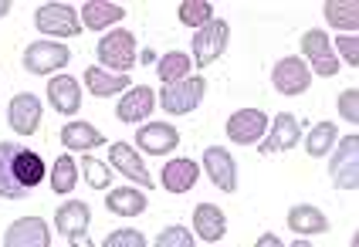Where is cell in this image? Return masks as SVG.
<instances>
[{
    "label": "cell",
    "instance_id": "6da1fadb",
    "mask_svg": "<svg viewBox=\"0 0 359 247\" xmlns=\"http://www.w3.org/2000/svg\"><path fill=\"white\" fill-rule=\"evenodd\" d=\"M136 34L126 31V27H112L102 34V41L95 44V58H99V68L112 71V75H129L133 64H136Z\"/></svg>",
    "mask_w": 359,
    "mask_h": 247
},
{
    "label": "cell",
    "instance_id": "7a4b0ae2",
    "mask_svg": "<svg viewBox=\"0 0 359 247\" xmlns=\"http://www.w3.org/2000/svg\"><path fill=\"white\" fill-rule=\"evenodd\" d=\"M34 27L48 41H61V38H79L81 21H79V7L61 3V0H48L34 10Z\"/></svg>",
    "mask_w": 359,
    "mask_h": 247
},
{
    "label": "cell",
    "instance_id": "3957f363",
    "mask_svg": "<svg viewBox=\"0 0 359 247\" xmlns=\"http://www.w3.org/2000/svg\"><path fill=\"white\" fill-rule=\"evenodd\" d=\"M302 62L309 64V71H312V78L319 75V78H336L339 75V58H336V51H332V41H329V34L322 31V27H312V31H305L302 34Z\"/></svg>",
    "mask_w": 359,
    "mask_h": 247
},
{
    "label": "cell",
    "instance_id": "277c9868",
    "mask_svg": "<svg viewBox=\"0 0 359 247\" xmlns=\"http://www.w3.org/2000/svg\"><path fill=\"white\" fill-rule=\"evenodd\" d=\"M329 180L336 190H346L353 193L359 186V136L349 132V136H339L336 149L329 153Z\"/></svg>",
    "mask_w": 359,
    "mask_h": 247
},
{
    "label": "cell",
    "instance_id": "5b68a950",
    "mask_svg": "<svg viewBox=\"0 0 359 247\" xmlns=\"http://www.w3.org/2000/svg\"><path fill=\"white\" fill-rule=\"evenodd\" d=\"M68 62H72V48L61 41H48V38L27 44L20 55V64L27 75H51L55 78V71H65Z\"/></svg>",
    "mask_w": 359,
    "mask_h": 247
},
{
    "label": "cell",
    "instance_id": "8992f818",
    "mask_svg": "<svg viewBox=\"0 0 359 247\" xmlns=\"http://www.w3.org/2000/svg\"><path fill=\"white\" fill-rule=\"evenodd\" d=\"M203 95H207V78L190 75V78H183L177 85H163V92L156 95V105L170 115H190V112L200 108Z\"/></svg>",
    "mask_w": 359,
    "mask_h": 247
},
{
    "label": "cell",
    "instance_id": "52a82bcc",
    "mask_svg": "<svg viewBox=\"0 0 359 247\" xmlns=\"http://www.w3.org/2000/svg\"><path fill=\"white\" fill-rule=\"evenodd\" d=\"M227 44H231V27H227V21L214 17L210 24H203V27L194 31V41H190V62L203 71L207 64H214L220 55L227 51Z\"/></svg>",
    "mask_w": 359,
    "mask_h": 247
},
{
    "label": "cell",
    "instance_id": "ba28073f",
    "mask_svg": "<svg viewBox=\"0 0 359 247\" xmlns=\"http://www.w3.org/2000/svg\"><path fill=\"white\" fill-rule=\"evenodd\" d=\"M268 122L271 119L261 108H238V112L227 115L224 132H227V139L234 146H258L264 139V132H268Z\"/></svg>",
    "mask_w": 359,
    "mask_h": 247
},
{
    "label": "cell",
    "instance_id": "9c48e42d",
    "mask_svg": "<svg viewBox=\"0 0 359 247\" xmlns=\"http://www.w3.org/2000/svg\"><path fill=\"white\" fill-rule=\"evenodd\" d=\"M109 169H119V176H126L136 190L146 186V193L156 186V180H153L149 169H146V160L133 149V143H112L109 146Z\"/></svg>",
    "mask_w": 359,
    "mask_h": 247
},
{
    "label": "cell",
    "instance_id": "30bf717a",
    "mask_svg": "<svg viewBox=\"0 0 359 247\" xmlns=\"http://www.w3.org/2000/svg\"><path fill=\"white\" fill-rule=\"evenodd\" d=\"M271 85H275L278 95L295 99V95H305V92L312 88V71H309V64L302 62L299 55H288V58L275 62V68H271Z\"/></svg>",
    "mask_w": 359,
    "mask_h": 247
},
{
    "label": "cell",
    "instance_id": "8fae6325",
    "mask_svg": "<svg viewBox=\"0 0 359 247\" xmlns=\"http://www.w3.org/2000/svg\"><path fill=\"white\" fill-rule=\"evenodd\" d=\"M302 143V122L292 115V112H278L271 122H268V132L258 143L261 156H275V153H288Z\"/></svg>",
    "mask_w": 359,
    "mask_h": 247
},
{
    "label": "cell",
    "instance_id": "7c38bea8",
    "mask_svg": "<svg viewBox=\"0 0 359 247\" xmlns=\"http://www.w3.org/2000/svg\"><path fill=\"white\" fill-rule=\"evenodd\" d=\"M180 146V129L170 122H146V125H136V143L133 149L136 153H146V156H170L177 153Z\"/></svg>",
    "mask_w": 359,
    "mask_h": 247
},
{
    "label": "cell",
    "instance_id": "4fadbf2b",
    "mask_svg": "<svg viewBox=\"0 0 359 247\" xmlns=\"http://www.w3.org/2000/svg\"><path fill=\"white\" fill-rule=\"evenodd\" d=\"M41 115H44V105L34 92H18L7 105V125L18 136H34L41 129Z\"/></svg>",
    "mask_w": 359,
    "mask_h": 247
},
{
    "label": "cell",
    "instance_id": "5bb4252c",
    "mask_svg": "<svg viewBox=\"0 0 359 247\" xmlns=\"http://www.w3.org/2000/svg\"><path fill=\"white\" fill-rule=\"evenodd\" d=\"M203 173L220 193H234L238 190V163H234V156L224 146H207L203 149Z\"/></svg>",
    "mask_w": 359,
    "mask_h": 247
},
{
    "label": "cell",
    "instance_id": "9a60e30c",
    "mask_svg": "<svg viewBox=\"0 0 359 247\" xmlns=\"http://www.w3.org/2000/svg\"><path fill=\"white\" fill-rule=\"evenodd\" d=\"M153 108H156V92L149 85H133L122 92L119 105H116V119L126 125H140L153 115Z\"/></svg>",
    "mask_w": 359,
    "mask_h": 247
},
{
    "label": "cell",
    "instance_id": "2e32d148",
    "mask_svg": "<svg viewBox=\"0 0 359 247\" xmlns=\"http://www.w3.org/2000/svg\"><path fill=\"white\" fill-rule=\"evenodd\" d=\"M4 247H51V227L41 217H18L4 230Z\"/></svg>",
    "mask_w": 359,
    "mask_h": 247
},
{
    "label": "cell",
    "instance_id": "e0dca14e",
    "mask_svg": "<svg viewBox=\"0 0 359 247\" xmlns=\"http://www.w3.org/2000/svg\"><path fill=\"white\" fill-rule=\"evenodd\" d=\"M122 17H126V7L112 3V0H88L79 7L81 31H112V27H119Z\"/></svg>",
    "mask_w": 359,
    "mask_h": 247
},
{
    "label": "cell",
    "instance_id": "ac0fdd59",
    "mask_svg": "<svg viewBox=\"0 0 359 247\" xmlns=\"http://www.w3.org/2000/svg\"><path fill=\"white\" fill-rule=\"evenodd\" d=\"M285 224H288L292 234H299L302 241H312V237H319V234H329V217H325L316 204H295L288 210Z\"/></svg>",
    "mask_w": 359,
    "mask_h": 247
},
{
    "label": "cell",
    "instance_id": "d6986e66",
    "mask_svg": "<svg viewBox=\"0 0 359 247\" xmlns=\"http://www.w3.org/2000/svg\"><path fill=\"white\" fill-rule=\"evenodd\" d=\"M48 102L51 108L58 112V115H79L81 108V82L79 78H72V75H55L51 82H48Z\"/></svg>",
    "mask_w": 359,
    "mask_h": 247
},
{
    "label": "cell",
    "instance_id": "ffe728a7",
    "mask_svg": "<svg viewBox=\"0 0 359 247\" xmlns=\"http://www.w3.org/2000/svg\"><path fill=\"white\" fill-rule=\"evenodd\" d=\"M200 180V166L194 160H187V156H177V160H170V163L163 166L160 173V186L166 193H190Z\"/></svg>",
    "mask_w": 359,
    "mask_h": 247
},
{
    "label": "cell",
    "instance_id": "44dd1931",
    "mask_svg": "<svg viewBox=\"0 0 359 247\" xmlns=\"http://www.w3.org/2000/svg\"><path fill=\"white\" fill-rule=\"evenodd\" d=\"M61 146H65L68 153H92V149L105 146V136H102V129H95L92 122L72 119V122L61 125Z\"/></svg>",
    "mask_w": 359,
    "mask_h": 247
},
{
    "label": "cell",
    "instance_id": "7402d4cb",
    "mask_svg": "<svg viewBox=\"0 0 359 247\" xmlns=\"http://www.w3.org/2000/svg\"><path fill=\"white\" fill-rule=\"evenodd\" d=\"M81 85L92 92V99H112V95H122L126 88H133L129 75H112L99 64H88L85 75H81Z\"/></svg>",
    "mask_w": 359,
    "mask_h": 247
},
{
    "label": "cell",
    "instance_id": "603a6c76",
    "mask_svg": "<svg viewBox=\"0 0 359 247\" xmlns=\"http://www.w3.org/2000/svg\"><path fill=\"white\" fill-rule=\"evenodd\" d=\"M194 237L207 241V244H217L220 237L227 234V217L217 204H197L194 206Z\"/></svg>",
    "mask_w": 359,
    "mask_h": 247
},
{
    "label": "cell",
    "instance_id": "cb8c5ba5",
    "mask_svg": "<svg viewBox=\"0 0 359 247\" xmlns=\"http://www.w3.org/2000/svg\"><path fill=\"white\" fill-rule=\"evenodd\" d=\"M88 224H92V210L85 200H65V204L55 210V227L65 237H79V234H88Z\"/></svg>",
    "mask_w": 359,
    "mask_h": 247
},
{
    "label": "cell",
    "instance_id": "d4e9b609",
    "mask_svg": "<svg viewBox=\"0 0 359 247\" xmlns=\"http://www.w3.org/2000/svg\"><path fill=\"white\" fill-rule=\"evenodd\" d=\"M146 206H149V200L136 186H119V190L105 193V210L116 217H140V213H146Z\"/></svg>",
    "mask_w": 359,
    "mask_h": 247
},
{
    "label": "cell",
    "instance_id": "484cf974",
    "mask_svg": "<svg viewBox=\"0 0 359 247\" xmlns=\"http://www.w3.org/2000/svg\"><path fill=\"white\" fill-rule=\"evenodd\" d=\"M44 176H48V166H44V160H41V153L27 149V146H20L18 156H14V180L31 193Z\"/></svg>",
    "mask_w": 359,
    "mask_h": 247
},
{
    "label": "cell",
    "instance_id": "4316f807",
    "mask_svg": "<svg viewBox=\"0 0 359 247\" xmlns=\"http://www.w3.org/2000/svg\"><path fill=\"white\" fill-rule=\"evenodd\" d=\"M322 17L329 27L346 31V34H356L359 31V3L356 0H325L322 3Z\"/></svg>",
    "mask_w": 359,
    "mask_h": 247
},
{
    "label": "cell",
    "instance_id": "83f0119b",
    "mask_svg": "<svg viewBox=\"0 0 359 247\" xmlns=\"http://www.w3.org/2000/svg\"><path fill=\"white\" fill-rule=\"evenodd\" d=\"M20 146L14 143H0V197L4 200H24L27 190L14 180V156H18Z\"/></svg>",
    "mask_w": 359,
    "mask_h": 247
},
{
    "label": "cell",
    "instance_id": "f1b7e54d",
    "mask_svg": "<svg viewBox=\"0 0 359 247\" xmlns=\"http://www.w3.org/2000/svg\"><path fill=\"white\" fill-rule=\"evenodd\" d=\"M190 71H194V62H190L187 51H166L156 58V75H160L163 85L183 82V78H190Z\"/></svg>",
    "mask_w": 359,
    "mask_h": 247
},
{
    "label": "cell",
    "instance_id": "f546056e",
    "mask_svg": "<svg viewBox=\"0 0 359 247\" xmlns=\"http://www.w3.org/2000/svg\"><path fill=\"white\" fill-rule=\"evenodd\" d=\"M339 143V129L336 122H319L309 129V136H305V153L312 156V160H325L332 149Z\"/></svg>",
    "mask_w": 359,
    "mask_h": 247
},
{
    "label": "cell",
    "instance_id": "4dcf8cb0",
    "mask_svg": "<svg viewBox=\"0 0 359 247\" xmlns=\"http://www.w3.org/2000/svg\"><path fill=\"white\" fill-rule=\"evenodd\" d=\"M51 190L58 193V197H68L75 186H79V163L68 156V153H61L58 160L51 163Z\"/></svg>",
    "mask_w": 359,
    "mask_h": 247
},
{
    "label": "cell",
    "instance_id": "1f68e13d",
    "mask_svg": "<svg viewBox=\"0 0 359 247\" xmlns=\"http://www.w3.org/2000/svg\"><path fill=\"white\" fill-rule=\"evenodd\" d=\"M177 17L180 24H187V27H203V24L214 21V3L210 0H183L177 7Z\"/></svg>",
    "mask_w": 359,
    "mask_h": 247
},
{
    "label": "cell",
    "instance_id": "d6a6232c",
    "mask_svg": "<svg viewBox=\"0 0 359 247\" xmlns=\"http://www.w3.org/2000/svg\"><path fill=\"white\" fill-rule=\"evenodd\" d=\"M79 173L85 176V183L92 186V190H109V186H112V169H109V163L95 160L92 153H85V156H81Z\"/></svg>",
    "mask_w": 359,
    "mask_h": 247
},
{
    "label": "cell",
    "instance_id": "836d02e7",
    "mask_svg": "<svg viewBox=\"0 0 359 247\" xmlns=\"http://www.w3.org/2000/svg\"><path fill=\"white\" fill-rule=\"evenodd\" d=\"M153 247H197V237H194V230H190V227L170 224V227H163L160 234H156Z\"/></svg>",
    "mask_w": 359,
    "mask_h": 247
},
{
    "label": "cell",
    "instance_id": "e575fe53",
    "mask_svg": "<svg viewBox=\"0 0 359 247\" xmlns=\"http://www.w3.org/2000/svg\"><path fill=\"white\" fill-rule=\"evenodd\" d=\"M102 247H149V244H146V234H142V230H136V227H119V230H112V234L102 241Z\"/></svg>",
    "mask_w": 359,
    "mask_h": 247
},
{
    "label": "cell",
    "instance_id": "d590c367",
    "mask_svg": "<svg viewBox=\"0 0 359 247\" xmlns=\"http://www.w3.org/2000/svg\"><path fill=\"white\" fill-rule=\"evenodd\" d=\"M332 51H336L339 64L346 62L349 68H356V64H359V38H356V34H342V38H336Z\"/></svg>",
    "mask_w": 359,
    "mask_h": 247
},
{
    "label": "cell",
    "instance_id": "8d00e7d4",
    "mask_svg": "<svg viewBox=\"0 0 359 247\" xmlns=\"http://www.w3.org/2000/svg\"><path fill=\"white\" fill-rule=\"evenodd\" d=\"M339 115L349 125L359 122V92H356V88H346V92L339 95Z\"/></svg>",
    "mask_w": 359,
    "mask_h": 247
},
{
    "label": "cell",
    "instance_id": "74e56055",
    "mask_svg": "<svg viewBox=\"0 0 359 247\" xmlns=\"http://www.w3.org/2000/svg\"><path fill=\"white\" fill-rule=\"evenodd\" d=\"M255 247H285V244H281V237H278V234L264 230V234H261L258 241H255Z\"/></svg>",
    "mask_w": 359,
    "mask_h": 247
},
{
    "label": "cell",
    "instance_id": "f35d334b",
    "mask_svg": "<svg viewBox=\"0 0 359 247\" xmlns=\"http://www.w3.org/2000/svg\"><path fill=\"white\" fill-rule=\"evenodd\" d=\"M156 58H160V55H156L153 48H142L140 55H136V62H142V64H156Z\"/></svg>",
    "mask_w": 359,
    "mask_h": 247
},
{
    "label": "cell",
    "instance_id": "ab89813d",
    "mask_svg": "<svg viewBox=\"0 0 359 247\" xmlns=\"http://www.w3.org/2000/svg\"><path fill=\"white\" fill-rule=\"evenodd\" d=\"M68 244H72V247H95V244H92V237H88V234H79V237H68Z\"/></svg>",
    "mask_w": 359,
    "mask_h": 247
},
{
    "label": "cell",
    "instance_id": "60d3db41",
    "mask_svg": "<svg viewBox=\"0 0 359 247\" xmlns=\"http://www.w3.org/2000/svg\"><path fill=\"white\" fill-rule=\"evenodd\" d=\"M11 14V0H0V17H7Z\"/></svg>",
    "mask_w": 359,
    "mask_h": 247
},
{
    "label": "cell",
    "instance_id": "b9f144b4",
    "mask_svg": "<svg viewBox=\"0 0 359 247\" xmlns=\"http://www.w3.org/2000/svg\"><path fill=\"white\" fill-rule=\"evenodd\" d=\"M288 247H312V241H302V237H299V241H292Z\"/></svg>",
    "mask_w": 359,
    "mask_h": 247
}]
</instances>
